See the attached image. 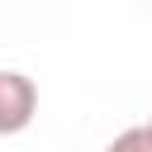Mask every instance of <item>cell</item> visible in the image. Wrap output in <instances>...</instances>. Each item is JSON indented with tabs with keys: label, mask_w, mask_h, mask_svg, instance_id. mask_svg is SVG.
<instances>
[{
	"label": "cell",
	"mask_w": 152,
	"mask_h": 152,
	"mask_svg": "<svg viewBox=\"0 0 152 152\" xmlns=\"http://www.w3.org/2000/svg\"><path fill=\"white\" fill-rule=\"evenodd\" d=\"M33 114H38V86L24 71H14V66L0 71V133L5 138L24 133L33 124Z\"/></svg>",
	"instance_id": "cell-1"
},
{
	"label": "cell",
	"mask_w": 152,
	"mask_h": 152,
	"mask_svg": "<svg viewBox=\"0 0 152 152\" xmlns=\"http://www.w3.org/2000/svg\"><path fill=\"white\" fill-rule=\"evenodd\" d=\"M104 152H152V128L147 124H138V128H124Z\"/></svg>",
	"instance_id": "cell-2"
},
{
	"label": "cell",
	"mask_w": 152,
	"mask_h": 152,
	"mask_svg": "<svg viewBox=\"0 0 152 152\" xmlns=\"http://www.w3.org/2000/svg\"><path fill=\"white\" fill-rule=\"evenodd\" d=\"M147 128H152V119H147Z\"/></svg>",
	"instance_id": "cell-3"
},
{
	"label": "cell",
	"mask_w": 152,
	"mask_h": 152,
	"mask_svg": "<svg viewBox=\"0 0 152 152\" xmlns=\"http://www.w3.org/2000/svg\"><path fill=\"white\" fill-rule=\"evenodd\" d=\"M147 5H152V0H147Z\"/></svg>",
	"instance_id": "cell-4"
}]
</instances>
